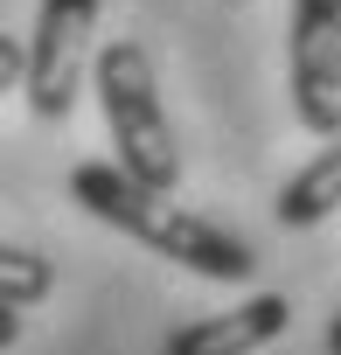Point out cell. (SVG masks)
<instances>
[{
  "mask_svg": "<svg viewBox=\"0 0 341 355\" xmlns=\"http://www.w3.org/2000/svg\"><path fill=\"white\" fill-rule=\"evenodd\" d=\"M70 196H77L98 223L125 230L132 244L175 258V265H189L195 279L244 286V279L258 272V251H251L244 237H230L223 223H209V216H195L189 202H175V189H146L139 174H125L119 160H77V167H70Z\"/></svg>",
  "mask_w": 341,
  "mask_h": 355,
  "instance_id": "6da1fadb",
  "label": "cell"
},
{
  "mask_svg": "<svg viewBox=\"0 0 341 355\" xmlns=\"http://www.w3.org/2000/svg\"><path fill=\"white\" fill-rule=\"evenodd\" d=\"M91 77H98V105H105L119 167L139 174L146 189H175V182H182V146H175V132H167V112H160L153 56H146L132 35H119V42L98 49Z\"/></svg>",
  "mask_w": 341,
  "mask_h": 355,
  "instance_id": "7a4b0ae2",
  "label": "cell"
},
{
  "mask_svg": "<svg viewBox=\"0 0 341 355\" xmlns=\"http://www.w3.org/2000/svg\"><path fill=\"white\" fill-rule=\"evenodd\" d=\"M91 35H98V0H42L35 35L21 42V98L42 125L70 119L84 77H91Z\"/></svg>",
  "mask_w": 341,
  "mask_h": 355,
  "instance_id": "3957f363",
  "label": "cell"
},
{
  "mask_svg": "<svg viewBox=\"0 0 341 355\" xmlns=\"http://www.w3.org/2000/svg\"><path fill=\"white\" fill-rule=\"evenodd\" d=\"M292 112L320 139L341 125V0H292Z\"/></svg>",
  "mask_w": 341,
  "mask_h": 355,
  "instance_id": "277c9868",
  "label": "cell"
},
{
  "mask_svg": "<svg viewBox=\"0 0 341 355\" xmlns=\"http://www.w3.org/2000/svg\"><path fill=\"white\" fill-rule=\"evenodd\" d=\"M286 327H292V300H286V293H251V300L230 306V313H209V320L175 327L160 355H251V348L279 341Z\"/></svg>",
  "mask_w": 341,
  "mask_h": 355,
  "instance_id": "5b68a950",
  "label": "cell"
},
{
  "mask_svg": "<svg viewBox=\"0 0 341 355\" xmlns=\"http://www.w3.org/2000/svg\"><path fill=\"white\" fill-rule=\"evenodd\" d=\"M272 209H279V223H286V230H313V223H327V216L341 209V125L327 132V146L292 174L286 189H279V202H272Z\"/></svg>",
  "mask_w": 341,
  "mask_h": 355,
  "instance_id": "8992f818",
  "label": "cell"
},
{
  "mask_svg": "<svg viewBox=\"0 0 341 355\" xmlns=\"http://www.w3.org/2000/svg\"><path fill=\"white\" fill-rule=\"evenodd\" d=\"M49 286H56V265H49L42 251L0 244V300H21V306H35V300H49Z\"/></svg>",
  "mask_w": 341,
  "mask_h": 355,
  "instance_id": "52a82bcc",
  "label": "cell"
},
{
  "mask_svg": "<svg viewBox=\"0 0 341 355\" xmlns=\"http://www.w3.org/2000/svg\"><path fill=\"white\" fill-rule=\"evenodd\" d=\"M15 84H21V42H15V35H0V98H8Z\"/></svg>",
  "mask_w": 341,
  "mask_h": 355,
  "instance_id": "ba28073f",
  "label": "cell"
},
{
  "mask_svg": "<svg viewBox=\"0 0 341 355\" xmlns=\"http://www.w3.org/2000/svg\"><path fill=\"white\" fill-rule=\"evenodd\" d=\"M21 313H28L21 300H0V348H15V341H21Z\"/></svg>",
  "mask_w": 341,
  "mask_h": 355,
  "instance_id": "9c48e42d",
  "label": "cell"
},
{
  "mask_svg": "<svg viewBox=\"0 0 341 355\" xmlns=\"http://www.w3.org/2000/svg\"><path fill=\"white\" fill-rule=\"evenodd\" d=\"M327 355H341V313L327 320Z\"/></svg>",
  "mask_w": 341,
  "mask_h": 355,
  "instance_id": "30bf717a",
  "label": "cell"
}]
</instances>
